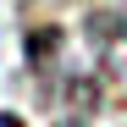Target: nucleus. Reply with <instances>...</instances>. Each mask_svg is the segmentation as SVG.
Listing matches in <instances>:
<instances>
[{
  "label": "nucleus",
  "mask_w": 127,
  "mask_h": 127,
  "mask_svg": "<svg viewBox=\"0 0 127 127\" xmlns=\"http://www.w3.org/2000/svg\"><path fill=\"white\" fill-rule=\"evenodd\" d=\"M89 44H94V66L111 89H127V17H89Z\"/></svg>",
  "instance_id": "obj_1"
},
{
  "label": "nucleus",
  "mask_w": 127,
  "mask_h": 127,
  "mask_svg": "<svg viewBox=\"0 0 127 127\" xmlns=\"http://www.w3.org/2000/svg\"><path fill=\"white\" fill-rule=\"evenodd\" d=\"M0 127H22V122H17V116H0Z\"/></svg>",
  "instance_id": "obj_2"
}]
</instances>
